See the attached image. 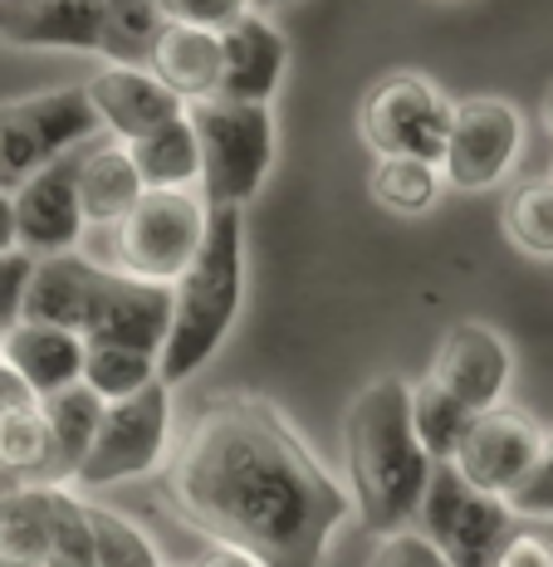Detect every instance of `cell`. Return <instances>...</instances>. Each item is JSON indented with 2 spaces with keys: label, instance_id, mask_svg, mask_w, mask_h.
Wrapping results in <instances>:
<instances>
[{
  "label": "cell",
  "instance_id": "34",
  "mask_svg": "<svg viewBox=\"0 0 553 567\" xmlns=\"http://www.w3.org/2000/svg\"><path fill=\"white\" fill-rule=\"evenodd\" d=\"M368 567H451V563H446V553L421 528H397V534L378 538Z\"/></svg>",
  "mask_w": 553,
  "mask_h": 567
},
{
  "label": "cell",
  "instance_id": "32",
  "mask_svg": "<svg viewBox=\"0 0 553 567\" xmlns=\"http://www.w3.org/2000/svg\"><path fill=\"white\" fill-rule=\"evenodd\" d=\"M490 567H553V518H514Z\"/></svg>",
  "mask_w": 553,
  "mask_h": 567
},
{
  "label": "cell",
  "instance_id": "17",
  "mask_svg": "<svg viewBox=\"0 0 553 567\" xmlns=\"http://www.w3.org/2000/svg\"><path fill=\"white\" fill-rule=\"evenodd\" d=\"M103 0H0V44L16 50H99Z\"/></svg>",
  "mask_w": 553,
  "mask_h": 567
},
{
  "label": "cell",
  "instance_id": "6",
  "mask_svg": "<svg viewBox=\"0 0 553 567\" xmlns=\"http://www.w3.org/2000/svg\"><path fill=\"white\" fill-rule=\"evenodd\" d=\"M99 133L103 127L79 84L40 89L25 93V99L0 103V192H16L25 176L79 152Z\"/></svg>",
  "mask_w": 553,
  "mask_h": 567
},
{
  "label": "cell",
  "instance_id": "26",
  "mask_svg": "<svg viewBox=\"0 0 553 567\" xmlns=\"http://www.w3.org/2000/svg\"><path fill=\"white\" fill-rule=\"evenodd\" d=\"M441 167L421 157H378V167L368 176V192L382 210L392 216H427L441 196Z\"/></svg>",
  "mask_w": 553,
  "mask_h": 567
},
{
  "label": "cell",
  "instance_id": "13",
  "mask_svg": "<svg viewBox=\"0 0 553 567\" xmlns=\"http://www.w3.org/2000/svg\"><path fill=\"white\" fill-rule=\"evenodd\" d=\"M427 377L437 386H446L465 411H490V406H500L514 382V352L490 323L465 318V323L446 328Z\"/></svg>",
  "mask_w": 553,
  "mask_h": 567
},
{
  "label": "cell",
  "instance_id": "19",
  "mask_svg": "<svg viewBox=\"0 0 553 567\" xmlns=\"http://www.w3.org/2000/svg\"><path fill=\"white\" fill-rule=\"evenodd\" d=\"M103 265H93L89 255L64 250V255H44L30 269V289H25V323H50V328H69V333L84 338L93 293H99Z\"/></svg>",
  "mask_w": 553,
  "mask_h": 567
},
{
  "label": "cell",
  "instance_id": "14",
  "mask_svg": "<svg viewBox=\"0 0 553 567\" xmlns=\"http://www.w3.org/2000/svg\"><path fill=\"white\" fill-rule=\"evenodd\" d=\"M167 323H172V284H143L103 269L84 323V342H113V348H133L157 358L162 342H167Z\"/></svg>",
  "mask_w": 553,
  "mask_h": 567
},
{
  "label": "cell",
  "instance_id": "4",
  "mask_svg": "<svg viewBox=\"0 0 553 567\" xmlns=\"http://www.w3.org/2000/svg\"><path fill=\"white\" fill-rule=\"evenodd\" d=\"M186 123L202 157V200L206 210H245L265 192L275 167V113L269 103L196 99L186 103Z\"/></svg>",
  "mask_w": 553,
  "mask_h": 567
},
{
  "label": "cell",
  "instance_id": "42",
  "mask_svg": "<svg viewBox=\"0 0 553 567\" xmlns=\"http://www.w3.org/2000/svg\"><path fill=\"white\" fill-rule=\"evenodd\" d=\"M162 567H172V563H162Z\"/></svg>",
  "mask_w": 553,
  "mask_h": 567
},
{
  "label": "cell",
  "instance_id": "15",
  "mask_svg": "<svg viewBox=\"0 0 553 567\" xmlns=\"http://www.w3.org/2000/svg\"><path fill=\"white\" fill-rule=\"evenodd\" d=\"M221 34V79L216 99L231 103H269L279 93V79L289 69V40L260 10H245Z\"/></svg>",
  "mask_w": 553,
  "mask_h": 567
},
{
  "label": "cell",
  "instance_id": "1",
  "mask_svg": "<svg viewBox=\"0 0 553 567\" xmlns=\"http://www.w3.org/2000/svg\"><path fill=\"white\" fill-rule=\"evenodd\" d=\"M167 499L211 543H235L260 567H324L352 518V494L260 392H216L196 411L172 455Z\"/></svg>",
  "mask_w": 553,
  "mask_h": 567
},
{
  "label": "cell",
  "instance_id": "35",
  "mask_svg": "<svg viewBox=\"0 0 553 567\" xmlns=\"http://www.w3.org/2000/svg\"><path fill=\"white\" fill-rule=\"evenodd\" d=\"M250 10V0H162V16L172 25H196V30H226Z\"/></svg>",
  "mask_w": 553,
  "mask_h": 567
},
{
  "label": "cell",
  "instance_id": "16",
  "mask_svg": "<svg viewBox=\"0 0 553 567\" xmlns=\"http://www.w3.org/2000/svg\"><path fill=\"white\" fill-rule=\"evenodd\" d=\"M84 93L93 103L99 127L117 142H133V137H143L152 127L186 113V103L176 99L152 69H137V64H103L84 84Z\"/></svg>",
  "mask_w": 553,
  "mask_h": 567
},
{
  "label": "cell",
  "instance_id": "2",
  "mask_svg": "<svg viewBox=\"0 0 553 567\" xmlns=\"http://www.w3.org/2000/svg\"><path fill=\"white\" fill-rule=\"evenodd\" d=\"M344 470L358 524L372 534L411 528L421 489L431 480V455L411 431V382L397 372L372 377L344 411Z\"/></svg>",
  "mask_w": 553,
  "mask_h": 567
},
{
  "label": "cell",
  "instance_id": "3",
  "mask_svg": "<svg viewBox=\"0 0 553 567\" xmlns=\"http://www.w3.org/2000/svg\"><path fill=\"white\" fill-rule=\"evenodd\" d=\"M245 303V220L240 210H211L196 259L172 284V323L157 352V377L182 386L231 338Z\"/></svg>",
  "mask_w": 553,
  "mask_h": 567
},
{
  "label": "cell",
  "instance_id": "9",
  "mask_svg": "<svg viewBox=\"0 0 553 567\" xmlns=\"http://www.w3.org/2000/svg\"><path fill=\"white\" fill-rule=\"evenodd\" d=\"M417 524L451 567H490L504 534L514 528V509L495 494H480L455 475V465H431V480L421 489Z\"/></svg>",
  "mask_w": 553,
  "mask_h": 567
},
{
  "label": "cell",
  "instance_id": "5",
  "mask_svg": "<svg viewBox=\"0 0 553 567\" xmlns=\"http://www.w3.org/2000/svg\"><path fill=\"white\" fill-rule=\"evenodd\" d=\"M206 200L196 192H143L117 226H109L113 275L143 284H176L206 235Z\"/></svg>",
  "mask_w": 553,
  "mask_h": 567
},
{
  "label": "cell",
  "instance_id": "25",
  "mask_svg": "<svg viewBox=\"0 0 553 567\" xmlns=\"http://www.w3.org/2000/svg\"><path fill=\"white\" fill-rule=\"evenodd\" d=\"M167 30V16H162V0H103L99 16V50L109 64H137L147 69L152 44Z\"/></svg>",
  "mask_w": 553,
  "mask_h": 567
},
{
  "label": "cell",
  "instance_id": "29",
  "mask_svg": "<svg viewBox=\"0 0 553 567\" xmlns=\"http://www.w3.org/2000/svg\"><path fill=\"white\" fill-rule=\"evenodd\" d=\"M79 382L103 401H123L143 392L147 382H157V358L133 348H113V342H84V377Z\"/></svg>",
  "mask_w": 553,
  "mask_h": 567
},
{
  "label": "cell",
  "instance_id": "7",
  "mask_svg": "<svg viewBox=\"0 0 553 567\" xmlns=\"http://www.w3.org/2000/svg\"><path fill=\"white\" fill-rule=\"evenodd\" d=\"M172 445V386L147 382L143 392L123 401H103L99 431H93L89 455L79 460L74 484L79 489H109L123 480H147L162 470Z\"/></svg>",
  "mask_w": 553,
  "mask_h": 567
},
{
  "label": "cell",
  "instance_id": "31",
  "mask_svg": "<svg viewBox=\"0 0 553 567\" xmlns=\"http://www.w3.org/2000/svg\"><path fill=\"white\" fill-rule=\"evenodd\" d=\"M44 567H99V553H93V524L84 514V499L69 494L64 484H54V534H50Z\"/></svg>",
  "mask_w": 553,
  "mask_h": 567
},
{
  "label": "cell",
  "instance_id": "27",
  "mask_svg": "<svg viewBox=\"0 0 553 567\" xmlns=\"http://www.w3.org/2000/svg\"><path fill=\"white\" fill-rule=\"evenodd\" d=\"M500 230L520 255L553 259V176H534L504 196Z\"/></svg>",
  "mask_w": 553,
  "mask_h": 567
},
{
  "label": "cell",
  "instance_id": "24",
  "mask_svg": "<svg viewBox=\"0 0 553 567\" xmlns=\"http://www.w3.org/2000/svg\"><path fill=\"white\" fill-rule=\"evenodd\" d=\"M127 157H133L137 176H143L147 192H192V182L202 176V157H196V133L192 123L172 117V123L152 127V133L123 142Z\"/></svg>",
  "mask_w": 553,
  "mask_h": 567
},
{
  "label": "cell",
  "instance_id": "21",
  "mask_svg": "<svg viewBox=\"0 0 553 567\" xmlns=\"http://www.w3.org/2000/svg\"><path fill=\"white\" fill-rule=\"evenodd\" d=\"M147 69L167 84L182 103L196 99H216V79H221V34L216 30H196V25H172L157 34L152 44Z\"/></svg>",
  "mask_w": 553,
  "mask_h": 567
},
{
  "label": "cell",
  "instance_id": "38",
  "mask_svg": "<svg viewBox=\"0 0 553 567\" xmlns=\"http://www.w3.org/2000/svg\"><path fill=\"white\" fill-rule=\"evenodd\" d=\"M25 401H34L30 386L20 382V377L10 372L6 362H0V416H6V411H16V406H25Z\"/></svg>",
  "mask_w": 553,
  "mask_h": 567
},
{
  "label": "cell",
  "instance_id": "18",
  "mask_svg": "<svg viewBox=\"0 0 553 567\" xmlns=\"http://www.w3.org/2000/svg\"><path fill=\"white\" fill-rule=\"evenodd\" d=\"M0 362L30 386L34 401L64 392L84 377V338L50 323H10L0 333Z\"/></svg>",
  "mask_w": 553,
  "mask_h": 567
},
{
  "label": "cell",
  "instance_id": "36",
  "mask_svg": "<svg viewBox=\"0 0 553 567\" xmlns=\"http://www.w3.org/2000/svg\"><path fill=\"white\" fill-rule=\"evenodd\" d=\"M30 269H34V255H25V250L0 255V333H6L10 323H20L25 289H30Z\"/></svg>",
  "mask_w": 553,
  "mask_h": 567
},
{
  "label": "cell",
  "instance_id": "10",
  "mask_svg": "<svg viewBox=\"0 0 553 567\" xmlns=\"http://www.w3.org/2000/svg\"><path fill=\"white\" fill-rule=\"evenodd\" d=\"M524 147V117L504 99H461L451 109V133L441 147V182L455 192H490L510 176Z\"/></svg>",
  "mask_w": 553,
  "mask_h": 567
},
{
  "label": "cell",
  "instance_id": "28",
  "mask_svg": "<svg viewBox=\"0 0 553 567\" xmlns=\"http://www.w3.org/2000/svg\"><path fill=\"white\" fill-rule=\"evenodd\" d=\"M470 416H475V411H465L461 401L446 392V386L431 382V377H421V382L411 386V431H417L421 451L431 455V465H446V460L455 455Z\"/></svg>",
  "mask_w": 553,
  "mask_h": 567
},
{
  "label": "cell",
  "instance_id": "40",
  "mask_svg": "<svg viewBox=\"0 0 553 567\" xmlns=\"http://www.w3.org/2000/svg\"><path fill=\"white\" fill-rule=\"evenodd\" d=\"M279 6H289V0H250V10H260V16L265 10H279Z\"/></svg>",
  "mask_w": 553,
  "mask_h": 567
},
{
  "label": "cell",
  "instance_id": "23",
  "mask_svg": "<svg viewBox=\"0 0 553 567\" xmlns=\"http://www.w3.org/2000/svg\"><path fill=\"white\" fill-rule=\"evenodd\" d=\"M44 425H50V470H44V484H74L79 460L89 455L93 431H99L103 416V396H93L84 382L64 386V392L40 401Z\"/></svg>",
  "mask_w": 553,
  "mask_h": 567
},
{
  "label": "cell",
  "instance_id": "12",
  "mask_svg": "<svg viewBox=\"0 0 553 567\" xmlns=\"http://www.w3.org/2000/svg\"><path fill=\"white\" fill-rule=\"evenodd\" d=\"M16 206V245L34 259L64 255L84 240V210H79V152L50 162L10 192Z\"/></svg>",
  "mask_w": 553,
  "mask_h": 567
},
{
  "label": "cell",
  "instance_id": "33",
  "mask_svg": "<svg viewBox=\"0 0 553 567\" xmlns=\"http://www.w3.org/2000/svg\"><path fill=\"white\" fill-rule=\"evenodd\" d=\"M504 504L514 509V518H553V431H544V445H539L524 484Z\"/></svg>",
  "mask_w": 553,
  "mask_h": 567
},
{
  "label": "cell",
  "instance_id": "30",
  "mask_svg": "<svg viewBox=\"0 0 553 567\" xmlns=\"http://www.w3.org/2000/svg\"><path fill=\"white\" fill-rule=\"evenodd\" d=\"M84 514L93 524V553H99V567H162L157 548L133 518L103 509V504L84 499Z\"/></svg>",
  "mask_w": 553,
  "mask_h": 567
},
{
  "label": "cell",
  "instance_id": "11",
  "mask_svg": "<svg viewBox=\"0 0 553 567\" xmlns=\"http://www.w3.org/2000/svg\"><path fill=\"white\" fill-rule=\"evenodd\" d=\"M539 445H544V431L539 421L520 406H490V411H475L455 445L451 465L470 489L480 494H495V499H510L514 489L524 484L529 465H534Z\"/></svg>",
  "mask_w": 553,
  "mask_h": 567
},
{
  "label": "cell",
  "instance_id": "39",
  "mask_svg": "<svg viewBox=\"0 0 553 567\" xmlns=\"http://www.w3.org/2000/svg\"><path fill=\"white\" fill-rule=\"evenodd\" d=\"M20 250L16 245V206H10V192H0V255Z\"/></svg>",
  "mask_w": 553,
  "mask_h": 567
},
{
  "label": "cell",
  "instance_id": "22",
  "mask_svg": "<svg viewBox=\"0 0 553 567\" xmlns=\"http://www.w3.org/2000/svg\"><path fill=\"white\" fill-rule=\"evenodd\" d=\"M54 534V484L0 489V567H44Z\"/></svg>",
  "mask_w": 553,
  "mask_h": 567
},
{
  "label": "cell",
  "instance_id": "37",
  "mask_svg": "<svg viewBox=\"0 0 553 567\" xmlns=\"http://www.w3.org/2000/svg\"><path fill=\"white\" fill-rule=\"evenodd\" d=\"M192 567H260V558H250V553L235 548V543H211V548L196 553Z\"/></svg>",
  "mask_w": 553,
  "mask_h": 567
},
{
  "label": "cell",
  "instance_id": "20",
  "mask_svg": "<svg viewBox=\"0 0 553 567\" xmlns=\"http://www.w3.org/2000/svg\"><path fill=\"white\" fill-rule=\"evenodd\" d=\"M143 176L117 137H93L79 147V210L84 226H117L143 196Z\"/></svg>",
  "mask_w": 553,
  "mask_h": 567
},
{
  "label": "cell",
  "instance_id": "41",
  "mask_svg": "<svg viewBox=\"0 0 553 567\" xmlns=\"http://www.w3.org/2000/svg\"><path fill=\"white\" fill-rule=\"evenodd\" d=\"M544 127L553 133V93H549V103H544Z\"/></svg>",
  "mask_w": 553,
  "mask_h": 567
},
{
  "label": "cell",
  "instance_id": "8",
  "mask_svg": "<svg viewBox=\"0 0 553 567\" xmlns=\"http://www.w3.org/2000/svg\"><path fill=\"white\" fill-rule=\"evenodd\" d=\"M451 109L441 84H431L417 69L382 74L358 103V137L378 157H421L441 162L446 133H451Z\"/></svg>",
  "mask_w": 553,
  "mask_h": 567
}]
</instances>
